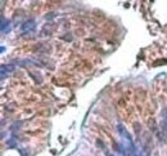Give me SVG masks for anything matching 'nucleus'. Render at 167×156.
I'll return each mask as SVG.
<instances>
[{"mask_svg":"<svg viewBox=\"0 0 167 156\" xmlns=\"http://www.w3.org/2000/svg\"><path fill=\"white\" fill-rule=\"evenodd\" d=\"M54 17H55L54 13H49V14H46V16H45V18L46 20H50V18H54Z\"/></svg>","mask_w":167,"mask_h":156,"instance_id":"9","label":"nucleus"},{"mask_svg":"<svg viewBox=\"0 0 167 156\" xmlns=\"http://www.w3.org/2000/svg\"><path fill=\"white\" fill-rule=\"evenodd\" d=\"M7 146H9V147H16V146H17L16 139H14V138H10V139H8V141H7Z\"/></svg>","mask_w":167,"mask_h":156,"instance_id":"7","label":"nucleus"},{"mask_svg":"<svg viewBox=\"0 0 167 156\" xmlns=\"http://www.w3.org/2000/svg\"><path fill=\"white\" fill-rule=\"evenodd\" d=\"M161 133L167 139V118H165L161 121Z\"/></svg>","mask_w":167,"mask_h":156,"instance_id":"4","label":"nucleus"},{"mask_svg":"<svg viewBox=\"0 0 167 156\" xmlns=\"http://www.w3.org/2000/svg\"><path fill=\"white\" fill-rule=\"evenodd\" d=\"M134 156H149L148 151H145V150H139V151H136V154Z\"/></svg>","mask_w":167,"mask_h":156,"instance_id":"6","label":"nucleus"},{"mask_svg":"<svg viewBox=\"0 0 167 156\" xmlns=\"http://www.w3.org/2000/svg\"><path fill=\"white\" fill-rule=\"evenodd\" d=\"M5 26H7V27L9 26V21H7V22H5V20L1 18V32H3V34L5 32Z\"/></svg>","mask_w":167,"mask_h":156,"instance_id":"5","label":"nucleus"},{"mask_svg":"<svg viewBox=\"0 0 167 156\" xmlns=\"http://www.w3.org/2000/svg\"><path fill=\"white\" fill-rule=\"evenodd\" d=\"M36 29V22L35 20H27L26 22H23L22 25V34L26 35V34H31V32L35 31Z\"/></svg>","mask_w":167,"mask_h":156,"instance_id":"1","label":"nucleus"},{"mask_svg":"<svg viewBox=\"0 0 167 156\" xmlns=\"http://www.w3.org/2000/svg\"><path fill=\"white\" fill-rule=\"evenodd\" d=\"M21 124H22V123H21V121H18V123H16V124H13V127H12V129H13V130H16V129H19L18 127H19V125Z\"/></svg>","mask_w":167,"mask_h":156,"instance_id":"8","label":"nucleus"},{"mask_svg":"<svg viewBox=\"0 0 167 156\" xmlns=\"http://www.w3.org/2000/svg\"><path fill=\"white\" fill-rule=\"evenodd\" d=\"M14 71V66L12 65H3L1 66V79H5V76H8L10 72Z\"/></svg>","mask_w":167,"mask_h":156,"instance_id":"3","label":"nucleus"},{"mask_svg":"<svg viewBox=\"0 0 167 156\" xmlns=\"http://www.w3.org/2000/svg\"><path fill=\"white\" fill-rule=\"evenodd\" d=\"M54 30H55V25H54V23H49V25H45V26H44L40 34L43 35V36H46V35H52Z\"/></svg>","mask_w":167,"mask_h":156,"instance_id":"2","label":"nucleus"}]
</instances>
